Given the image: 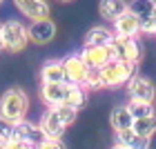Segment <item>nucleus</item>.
Masks as SVG:
<instances>
[{
  "label": "nucleus",
  "instance_id": "1",
  "mask_svg": "<svg viewBox=\"0 0 156 149\" xmlns=\"http://www.w3.org/2000/svg\"><path fill=\"white\" fill-rule=\"evenodd\" d=\"M27 109H29V98L23 89H7L0 98V118L20 123L25 120Z\"/></svg>",
  "mask_w": 156,
  "mask_h": 149
},
{
  "label": "nucleus",
  "instance_id": "2",
  "mask_svg": "<svg viewBox=\"0 0 156 149\" xmlns=\"http://www.w3.org/2000/svg\"><path fill=\"white\" fill-rule=\"evenodd\" d=\"M103 69V80H105V87H118V85H125L134 78V71H136V62H129V60H118V58H112Z\"/></svg>",
  "mask_w": 156,
  "mask_h": 149
},
{
  "label": "nucleus",
  "instance_id": "3",
  "mask_svg": "<svg viewBox=\"0 0 156 149\" xmlns=\"http://www.w3.org/2000/svg\"><path fill=\"white\" fill-rule=\"evenodd\" d=\"M2 42H5V49L11 54H18L23 51L29 42V31L23 23L18 20H7L2 23Z\"/></svg>",
  "mask_w": 156,
  "mask_h": 149
},
{
  "label": "nucleus",
  "instance_id": "4",
  "mask_svg": "<svg viewBox=\"0 0 156 149\" xmlns=\"http://www.w3.org/2000/svg\"><path fill=\"white\" fill-rule=\"evenodd\" d=\"M112 51H114V58L118 60H129V62H138L143 58V49H140L136 36L132 38H116L114 45H112Z\"/></svg>",
  "mask_w": 156,
  "mask_h": 149
},
{
  "label": "nucleus",
  "instance_id": "5",
  "mask_svg": "<svg viewBox=\"0 0 156 149\" xmlns=\"http://www.w3.org/2000/svg\"><path fill=\"white\" fill-rule=\"evenodd\" d=\"M49 136L45 133L40 125H34V123H27V120H20L16 123V129H13V140H23V143H29L34 147L42 145Z\"/></svg>",
  "mask_w": 156,
  "mask_h": 149
},
{
  "label": "nucleus",
  "instance_id": "6",
  "mask_svg": "<svg viewBox=\"0 0 156 149\" xmlns=\"http://www.w3.org/2000/svg\"><path fill=\"white\" fill-rule=\"evenodd\" d=\"M67 94H69V82H42V87H40V98L47 107L65 105Z\"/></svg>",
  "mask_w": 156,
  "mask_h": 149
},
{
  "label": "nucleus",
  "instance_id": "7",
  "mask_svg": "<svg viewBox=\"0 0 156 149\" xmlns=\"http://www.w3.org/2000/svg\"><path fill=\"white\" fill-rule=\"evenodd\" d=\"M27 31H29L31 42L47 45V42H51L54 36H56V25H54V20H49V18H40V20H34V23L27 27Z\"/></svg>",
  "mask_w": 156,
  "mask_h": 149
},
{
  "label": "nucleus",
  "instance_id": "8",
  "mask_svg": "<svg viewBox=\"0 0 156 149\" xmlns=\"http://www.w3.org/2000/svg\"><path fill=\"white\" fill-rule=\"evenodd\" d=\"M127 91H129V98L134 100H145V102H154L156 98V87L152 80H147L143 76H134L129 85H127Z\"/></svg>",
  "mask_w": 156,
  "mask_h": 149
},
{
  "label": "nucleus",
  "instance_id": "9",
  "mask_svg": "<svg viewBox=\"0 0 156 149\" xmlns=\"http://www.w3.org/2000/svg\"><path fill=\"white\" fill-rule=\"evenodd\" d=\"M80 56L85 58L87 67H105L114 58V51H112V47H103V45H85Z\"/></svg>",
  "mask_w": 156,
  "mask_h": 149
},
{
  "label": "nucleus",
  "instance_id": "10",
  "mask_svg": "<svg viewBox=\"0 0 156 149\" xmlns=\"http://www.w3.org/2000/svg\"><path fill=\"white\" fill-rule=\"evenodd\" d=\"M114 31H116V36H120V38L136 36V33H140V18L127 9L120 18L114 20Z\"/></svg>",
  "mask_w": 156,
  "mask_h": 149
},
{
  "label": "nucleus",
  "instance_id": "11",
  "mask_svg": "<svg viewBox=\"0 0 156 149\" xmlns=\"http://www.w3.org/2000/svg\"><path fill=\"white\" fill-rule=\"evenodd\" d=\"M62 65H65V71H67V80L69 82H83L85 76H87V71H89L87 62H85V58L80 54L67 56V58L62 60Z\"/></svg>",
  "mask_w": 156,
  "mask_h": 149
},
{
  "label": "nucleus",
  "instance_id": "12",
  "mask_svg": "<svg viewBox=\"0 0 156 149\" xmlns=\"http://www.w3.org/2000/svg\"><path fill=\"white\" fill-rule=\"evenodd\" d=\"M40 127L45 129V133L49 138H60L62 133H65V129H67V125L62 123V118H60V113H58L56 107L45 111V116H42V120H40Z\"/></svg>",
  "mask_w": 156,
  "mask_h": 149
},
{
  "label": "nucleus",
  "instance_id": "13",
  "mask_svg": "<svg viewBox=\"0 0 156 149\" xmlns=\"http://www.w3.org/2000/svg\"><path fill=\"white\" fill-rule=\"evenodd\" d=\"M116 143L127 147V149H150V138L136 133L134 127H129V129H118L116 131Z\"/></svg>",
  "mask_w": 156,
  "mask_h": 149
},
{
  "label": "nucleus",
  "instance_id": "14",
  "mask_svg": "<svg viewBox=\"0 0 156 149\" xmlns=\"http://www.w3.org/2000/svg\"><path fill=\"white\" fill-rule=\"evenodd\" d=\"M16 7L25 16H29L31 20H40V18H49V5L45 0H13Z\"/></svg>",
  "mask_w": 156,
  "mask_h": 149
},
{
  "label": "nucleus",
  "instance_id": "15",
  "mask_svg": "<svg viewBox=\"0 0 156 149\" xmlns=\"http://www.w3.org/2000/svg\"><path fill=\"white\" fill-rule=\"evenodd\" d=\"M40 80H42V82H69V80H67L65 65L58 62V60L45 62L42 69H40Z\"/></svg>",
  "mask_w": 156,
  "mask_h": 149
},
{
  "label": "nucleus",
  "instance_id": "16",
  "mask_svg": "<svg viewBox=\"0 0 156 149\" xmlns=\"http://www.w3.org/2000/svg\"><path fill=\"white\" fill-rule=\"evenodd\" d=\"M116 31H109L105 27H91L85 33V45H103V47H112L116 40Z\"/></svg>",
  "mask_w": 156,
  "mask_h": 149
},
{
  "label": "nucleus",
  "instance_id": "17",
  "mask_svg": "<svg viewBox=\"0 0 156 149\" xmlns=\"http://www.w3.org/2000/svg\"><path fill=\"white\" fill-rule=\"evenodd\" d=\"M127 9H129V5H127L125 0H101V5H98L101 18L112 20V23H114L116 18H120Z\"/></svg>",
  "mask_w": 156,
  "mask_h": 149
},
{
  "label": "nucleus",
  "instance_id": "18",
  "mask_svg": "<svg viewBox=\"0 0 156 149\" xmlns=\"http://www.w3.org/2000/svg\"><path fill=\"white\" fill-rule=\"evenodd\" d=\"M112 127L118 131V129H129V127H134V113L129 111V107L127 105H123V107H114V111H112Z\"/></svg>",
  "mask_w": 156,
  "mask_h": 149
},
{
  "label": "nucleus",
  "instance_id": "19",
  "mask_svg": "<svg viewBox=\"0 0 156 149\" xmlns=\"http://www.w3.org/2000/svg\"><path fill=\"white\" fill-rule=\"evenodd\" d=\"M87 102V87L83 82H69V94H67V105L76 109H83Z\"/></svg>",
  "mask_w": 156,
  "mask_h": 149
},
{
  "label": "nucleus",
  "instance_id": "20",
  "mask_svg": "<svg viewBox=\"0 0 156 149\" xmlns=\"http://www.w3.org/2000/svg\"><path fill=\"white\" fill-rule=\"evenodd\" d=\"M134 131L140 133V136L152 138L156 133V113L154 116H145V118H136L134 120Z\"/></svg>",
  "mask_w": 156,
  "mask_h": 149
},
{
  "label": "nucleus",
  "instance_id": "21",
  "mask_svg": "<svg viewBox=\"0 0 156 149\" xmlns=\"http://www.w3.org/2000/svg\"><path fill=\"white\" fill-rule=\"evenodd\" d=\"M154 5H156L154 0H132L129 2V11L136 13L140 20H145V18H150L154 13Z\"/></svg>",
  "mask_w": 156,
  "mask_h": 149
},
{
  "label": "nucleus",
  "instance_id": "22",
  "mask_svg": "<svg viewBox=\"0 0 156 149\" xmlns=\"http://www.w3.org/2000/svg\"><path fill=\"white\" fill-rule=\"evenodd\" d=\"M83 85H85L87 89H101V87H105L103 69H101V67H89V71H87V76H85Z\"/></svg>",
  "mask_w": 156,
  "mask_h": 149
},
{
  "label": "nucleus",
  "instance_id": "23",
  "mask_svg": "<svg viewBox=\"0 0 156 149\" xmlns=\"http://www.w3.org/2000/svg\"><path fill=\"white\" fill-rule=\"evenodd\" d=\"M129 111L134 113V118H145V116H154V105L152 102H145V100H129Z\"/></svg>",
  "mask_w": 156,
  "mask_h": 149
},
{
  "label": "nucleus",
  "instance_id": "24",
  "mask_svg": "<svg viewBox=\"0 0 156 149\" xmlns=\"http://www.w3.org/2000/svg\"><path fill=\"white\" fill-rule=\"evenodd\" d=\"M58 109V113H60V118H62V123H65L67 127L69 125H74V120H76V116H78V109L76 107H72V105H60V107H56Z\"/></svg>",
  "mask_w": 156,
  "mask_h": 149
},
{
  "label": "nucleus",
  "instance_id": "25",
  "mask_svg": "<svg viewBox=\"0 0 156 149\" xmlns=\"http://www.w3.org/2000/svg\"><path fill=\"white\" fill-rule=\"evenodd\" d=\"M13 129H16V123H11L7 118H0V138L13 140Z\"/></svg>",
  "mask_w": 156,
  "mask_h": 149
},
{
  "label": "nucleus",
  "instance_id": "26",
  "mask_svg": "<svg viewBox=\"0 0 156 149\" xmlns=\"http://www.w3.org/2000/svg\"><path fill=\"white\" fill-rule=\"evenodd\" d=\"M140 33H156V23H154L152 16L140 20Z\"/></svg>",
  "mask_w": 156,
  "mask_h": 149
},
{
  "label": "nucleus",
  "instance_id": "27",
  "mask_svg": "<svg viewBox=\"0 0 156 149\" xmlns=\"http://www.w3.org/2000/svg\"><path fill=\"white\" fill-rule=\"evenodd\" d=\"M38 149H65V145L60 143V138H47L42 145H38Z\"/></svg>",
  "mask_w": 156,
  "mask_h": 149
},
{
  "label": "nucleus",
  "instance_id": "28",
  "mask_svg": "<svg viewBox=\"0 0 156 149\" xmlns=\"http://www.w3.org/2000/svg\"><path fill=\"white\" fill-rule=\"evenodd\" d=\"M9 149H38V147H34L29 143H23V140H11V147Z\"/></svg>",
  "mask_w": 156,
  "mask_h": 149
},
{
  "label": "nucleus",
  "instance_id": "29",
  "mask_svg": "<svg viewBox=\"0 0 156 149\" xmlns=\"http://www.w3.org/2000/svg\"><path fill=\"white\" fill-rule=\"evenodd\" d=\"M11 147V140H7V138H0V149H9Z\"/></svg>",
  "mask_w": 156,
  "mask_h": 149
},
{
  "label": "nucleus",
  "instance_id": "30",
  "mask_svg": "<svg viewBox=\"0 0 156 149\" xmlns=\"http://www.w3.org/2000/svg\"><path fill=\"white\" fill-rule=\"evenodd\" d=\"M0 49H5V42H2V25H0Z\"/></svg>",
  "mask_w": 156,
  "mask_h": 149
},
{
  "label": "nucleus",
  "instance_id": "31",
  "mask_svg": "<svg viewBox=\"0 0 156 149\" xmlns=\"http://www.w3.org/2000/svg\"><path fill=\"white\" fill-rule=\"evenodd\" d=\"M112 149H127V147H123V145H118V143H116V147H112Z\"/></svg>",
  "mask_w": 156,
  "mask_h": 149
},
{
  "label": "nucleus",
  "instance_id": "32",
  "mask_svg": "<svg viewBox=\"0 0 156 149\" xmlns=\"http://www.w3.org/2000/svg\"><path fill=\"white\" fill-rule=\"evenodd\" d=\"M152 18H154V23H156V5H154V13H152Z\"/></svg>",
  "mask_w": 156,
  "mask_h": 149
},
{
  "label": "nucleus",
  "instance_id": "33",
  "mask_svg": "<svg viewBox=\"0 0 156 149\" xmlns=\"http://www.w3.org/2000/svg\"><path fill=\"white\" fill-rule=\"evenodd\" d=\"M62 2H67V0H62Z\"/></svg>",
  "mask_w": 156,
  "mask_h": 149
},
{
  "label": "nucleus",
  "instance_id": "34",
  "mask_svg": "<svg viewBox=\"0 0 156 149\" xmlns=\"http://www.w3.org/2000/svg\"><path fill=\"white\" fill-rule=\"evenodd\" d=\"M0 2H2V0H0Z\"/></svg>",
  "mask_w": 156,
  "mask_h": 149
}]
</instances>
